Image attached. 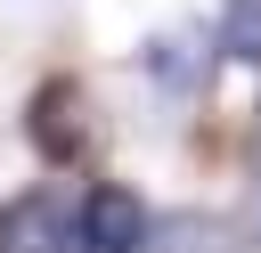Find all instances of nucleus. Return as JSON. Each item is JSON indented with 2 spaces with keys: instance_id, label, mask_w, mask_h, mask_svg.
Listing matches in <instances>:
<instances>
[{
  "instance_id": "f257e3e1",
  "label": "nucleus",
  "mask_w": 261,
  "mask_h": 253,
  "mask_svg": "<svg viewBox=\"0 0 261 253\" xmlns=\"http://www.w3.org/2000/svg\"><path fill=\"white\" fill-rule=\"evenodd\" d=\"M24 139H33L49 163H90V155H98V114H90L82 82L49 73V82L24 98Z\"/></svg>"
},
{
  "instance_id": "f03ea898",
  "label": "nucleus",
  "mask_w": 261,
  "mask_h": 253,
  "mask_svg": "<svg viewBox=\"0 0 261 253\" xmlns=\"http://www.w3.org/2000/svg\"><path fill=\"white\" fill-rule=\"evenodd\" d=\"M139 245H147V204L130 188L106 180L73 204V253H139Z\"/></svg>"
},
{
  "instance_id": "7ed1b4c3",
  "label": "nucleus",
  "mask_w": 261,
  "mask_h": 253,
  "mask_svg": "<svg viewBox=\"0 0 261 253\" xmlns=\"http://www.w3.org/2000/svg\"><path fill=\"white\" fill-rule=\"evenodd\" d=\"M0 253H73V204L49 188H24L0 204Z\"/></svg>"
},
{
  "instance_id": "20e7f679",
  "label": "nucleus",
  "mask_w": 261,
  "mask_h": 253,
  "mask_svg": "<svg viewBox=\"0 0 261 253\" xmlns=\"http://www.w3.org/2000/svg\"><path fill=\"white\" fill-rule=\"evenodd\" d=\"M220 49H228V57H261V0H228V16H220Z\"/></svg>"
}]
</instances>
